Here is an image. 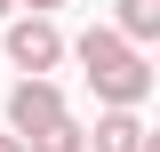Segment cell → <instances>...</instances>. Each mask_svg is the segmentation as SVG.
I'll use <instances>...</instances> for the list:
<instances>
[{"instance_id": "obj_1", "label": "cell", "mask_w": 160, "mask_h": 152, "mask_svg": "<svg viewBox=\"0 0 160 152\" xmlns=\"http://www.w3.org/2000/svg\"><path fill=\"white\" fill-rule=\"evenodd\" d=\"M80 72H88V88H96V96H112V112H136L144 96H152V64H144L112 24L80 32Z\"/></svg>"}, {"instance_id": "obj_2", "label": "cell", "mask_w": 160, "mask_h": 152, "mask_svg": "<svg viewBox=\"0 0 160 152\" xmlns=\"http://www.w3.org/2000/svg\"><path fill=\"white\" fill-rule=\"evenodd\" d=\"M8 56H16V72H48V64H56L64 56V32H56V24H48V16H24V24H8Z\"/></svg>"}, {"instance_id": "obj_3", "label": "cell", "mask_w": 160, "mask_h": 152, "mask_svg": "<svg viewBox=\"0 0 160 152\" xmlns=\"http://www.w3.org/2000/svg\"><path fill=\"white\" fill-rule=\"evenodd\" d=\"M56 120H64V96L48 88V80H24V88L8 96V136H16V144L40 136V128H56Z\"/></svg>"}, {"instance_id": "obj_4", "label": "cell", "mask_w": 160, "mask_h": 152, "mask_svg": "<svg viewBox=\"0 0 160 152\" xmlns=\"http://www.w3.org/2000/svg\"><path fill=\"white\" fill-rule=\"evenodd\" d=\"M96 152H144V120L136 112H104L96 120Z\"/></svg>"}, {"instance_id": "obj_5", "label": "cell", "mask_w": 160, "mask_h": 152, "mask_svg": "<svg viewBox=\"0 0 160 152\" xmlns=\"http://www.w3.org/2000/svg\"><path fill=\"white\" fill-rule=\"evenodd\" d=\"M160 32V0H120V40H152Z\"/></svg>"}, {"instance_id": "obj_6", "label": "cell", "mask_w": 160, "mask_h": 152, "mask_svg": "<svg viewBox=\"0 0 160 152\" xmlns=\"http://www.w3.org/2000/svg\"><path fill=\"white\" fill-rule=\"evenodd\" d=\"M24 152H80V128H72V120H56V128L24 136Z\"/></svg>"}, {"instance_id": "obj_7", "label": "cell", "mask_w": 160, "mask_h": 152, "mask_svg": "<svg viewBox=\"0 0 160 152\" xmlns=\"http://www.w3.org/2000/svg\"><path fill=\"white\" fill-rule=\"evenodd\" d=\"M0 152H24V144H16V136H0Z\"/></svg>"}, {"instance_id": "obj_8", "label": "cell", "mask_w": 160, "mask_h": 152, "mask_svg": "<svg viewBox=\"0 0 160 152\" xmlns=\"http://www.w3.org/2000/svg\"><path fill=\"white\" fill-rule=\"evenodd\" d=\"M32 8H64V0H32Z\"/></svg>"}, {"instance_id": "obj_9", "label": "cell", "mask_w": 160, "mask_h": 152, "mask_svg": "<svg viewBox=\"0 0 160 152\" xmlns=\"http://www.w3.org/2000/svg\"><path fill=\"white\" fill-rule=\"evenodd\" d=\"M0 16H8V0H0Z\"/></svg>"}]
</instances>
